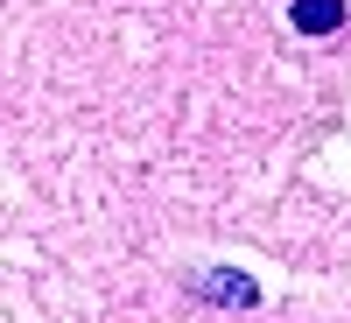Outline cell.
I'll return each mask as SVG.
<instances>
[{"instance_id":"obj_1","label":"cell","mask_w":351,"mask_h":323,"mask_svg":"<svg viewBox=\"0 0 351 323\" xmlns=\"http://www.w3.org/2000/svg\"><path fill=\"white\" fill-rule=\"evenodd\" d=\"M197 296H211V302H253V281L246 274H204V281H190Z\"/></svg>"},{"instance_id":"obj_2","label":"cell","mask_w":351,"mask_h":323,"mask_svg":"<svg viewBox=\"0 0 351 323\" xmlns=\"http://www.w3.org/2000/svg\"><path fill=\"white\" fill-rule=\"evenodd\" d=\"M337 21H344L337 0H295V28H309V36H330Z\"/></svg>"}]
</instances>
